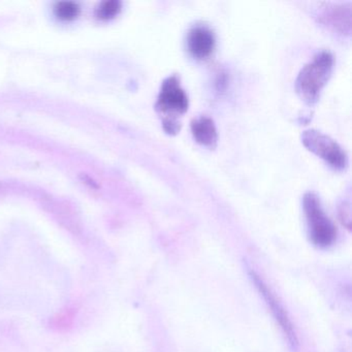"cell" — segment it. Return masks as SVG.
I'll list each match as a JSON object with an SVG mask.
<instances>
[{"label": "cell", "instance_id": "obj_1", "mask_svg": "<svg viewBox=\"0 0 352 352\" xmlns=\"http://www.w3.org/2000/svg\"><path fill=\"white\" fill-rule=\"evenodd\" d=\"M188 107V96L181 87L178 76L166 78L162 82L155 108L162 116V126L168 135H177L180 131L181 123L178 117L185 114Z\"/></svg>", "mask_w": 352, "mask_h": 352}, {"label": "cell", "instance_id": "obj_2", "mask_svg": "<svg viewBox=\"0 0 352 352\" xmlns=\"http://www.w3.org/2000/svg\"><path fill=\"white\" fill-rule=\"evenodd\" d=\"M333 57L327 51L317 53L298 74L296 89L306 104H314L319 100L333 72Z\"/></svg>", "mask_w": 352, "mask_h": 352}, {"label": "cell", "instance_id": "obj_3", "mask_svg": "<svg viewBox=\"0 0 352 352\" xmlns=\"http://www.w3.org/2000/svg\"><path fill=\"white\" fill-rule=\"evenodd\" d=\"M302 207L312 242L319 247H327L333 244L337 230L323 211L318 197L315 193L307 192L302 199Z\"/></svg>", "mask_w": 352, "mask_h": 352}, {"label": "cell", "instance_id": "obj_4", "mask_svg": "<svg viewBox=\"0 0 352 352\" xmlns=\"http://www.w3.org/2000/svg\"><path fill=\"white\" fill-rule=\"evenodd\" d=\"M302 143L309 151L324 160L335 170H343L347 168V154L342 149L341 146L329 135L315 129H309L302 133Z\"/></svg>", "mask_w": 352, "mask_h": 352}, {"label": "cell", "instance_id": "obj_5", "mask_svg": "<svg viewBox=\"0 0 352 352\" xmlns=\"http://www.w3.org/2000/svg\"><path fill=\"white\" fill-rule=\"evenodd\" d=\"M318 20L323 25L340 34L351 32V3H325Z\"/></svg>", "mask_w": 352, "mask_h": 352}, {"label": "cell", "instance_id": "obj_6", "mask_svg": "<svg viewBox=\"0 0 352 352\" xmlns=\"http://www.w3.org/2000/svg\"><path fill=\"white\" fill-rule=\"evenodd\" d=\"M215 36L208 26L197 24L189 30L187 36V49L197 59H206L215 49Z\"/></svg>", "mask_w": 352, "mask_h": 352}, {"label": "cell", "instance_id": "obj_7", "mask_svg": "<svg viewBox=\"0 0 352 352\" xmlns=\"http://www.w3.org/2000/svg\"><path fill=\"white\" fill-rule=\"evenodd\" d=\"M251 277H252L253 281L256 284V286L258 287L261 294H263V298L267 300V305L271 307L272 312L274 313L276 318L279 321V324L281 325L284 333L287 336L288 341H289L290 344L296 348V345H298V340H296V333H294V329H292V323L288 320L287 316H286L283 309L280 306L279 302H276L275 296L271 294L269 288L263 284V280H261V278L254 273V272L251 273Z\"/></svg>", "mask_w": 352, "mask_h": 352}, {"label": "cell", "instance_id": "obj_8", "mask_svg": "<svg viewBox=\"0 0 352 352\" xmlns=\"http://www.w3.org/2000/svg\"><path fill=\"white\" fill-rule=\"evenodd\" d=\"M191 131L197 143L214 149L217 146L218 133L215 123L207 116H201L191 121Z\"/></svg>", "mask_w": 352, "mask_h": 352}, {"label": "cell", "instance_id": "obj_9", "mask_svg": "<svg viewBox=\"0 0 352 352\" xmlns=\"http://www.w3.org/2000/svg\"><path fill=\"white\" fill-rule=\"evenodd\" d=\"M55 13L57 17L60 18L61 20L75 19L78 17L80 13V8L77 3H72V1H63V3H57L55 7Z\"/></svg>", "mask_w": 352, "mask_h": 352}, {"label": "cell", "instance_id": "obj_10", "mask_svg": "<svg viewBox=\"0 0 352 352\" xmlns=\"http://www.w3.org/2000/svg\"><path fill=\"white\" fill-rule=\"evenodd\" d=\"M121 3L117 0H110V1H104L98 7L96 11V15L100 19L109 20L116 17L121 11Z\"/></svg>", "mask_w": 352, "mask_h": 352}, {"label": "cell", "instance_id": "obj_11", "mask_svg": "<svg viewBox=\"0 0 352 352\" xmlns=\"http://www.w3.org/2000/svg\"><path fill=\"white\" fill-rule=\"evenodd\" d=\"M339 213L343 224H345L348 228H350V226H351V219H350V204L344 201L341 207H340Z\"/></svg>", "mask_w": 352, "mask_h": 352}]
</instances>
